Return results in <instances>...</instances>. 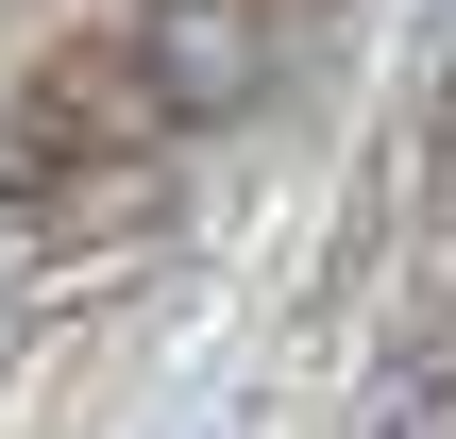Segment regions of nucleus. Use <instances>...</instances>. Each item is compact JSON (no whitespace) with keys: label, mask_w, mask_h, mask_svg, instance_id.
I'll list each match as a JSON object with an SVG mask.
<instances>
[{"label":"nucleus","mask_w":456,"mask_h":439,"mask_svg":"<svg viewBox=\"0 0 456 439\" xmlns=\"http://www.w3.org/2000/svg\"><path fill=\"white\" fill-rule=\"evenodd\" d=\"M355 439H456V355H423V372H389V406Z\"/></svg>","instance_id":"7ed1b4c3"},{"label":"nucleus","mask_w":456,"mask_h":439,"mask_svg":"<svg viewBox=\"0 0 456 439\" xmlns=\"http://www.w3.org/2000/svg\"><path fill=\"white\" fill-rule=\"evenodd\" d=\"M51 271H68V169L51 186H0V305H34Z\"/></svg>","instance_id":"f03ea898"},{"label":"nucleus","mask_w":456,"mask_h":439,"mask_svg":"<svg viewBox=\"0 0 456 439\" xmlns=\"http://www.w3.org/2000/svg\"><path fill=\"white\" fill-rule=\"evenodd\" d=\"M135 68H152L169 118H220V102H254V17H237V0H169Z\"/></svg>","instance_id":"f257e3e1"}]
</instances>
